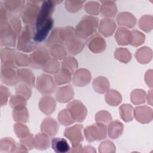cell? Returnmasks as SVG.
<instances>
[{"instance_id": "cell-22", "label": "cell", "mask_w": 153, "mask_h": 153, "mask_svg": "<svg viewBox=\"0 0 153 153\" xmlns=\"http://www.w3.org/2000/svg\"><path fill=\"white\" fill-rule=\"evenodd\" d=\"M117 20L118 25L126 28L133 27L136 22V17L132 14L127 12H122L118 14Z\"/></svg>"}, {"instance_id": "cell-33", "label": "cell", "mask_w": 153, "mask_h": 153, "mask_svg": "<svg viewBox=\"0 0 153 153\" xmlns=\"http://www.w3.org/2000/svg\"><path fill=\"white\" fill-rule=\"evenodd\" d=\"M49 137L44 133H37L35 136V147L40 150L47 149L50 146Z\"/></svg>"}, {"instance_id": "cell-18", "label": "cell", "mask_w": 153, "mask_h": 153, "mask_svg": "<svg viewBox=\"0 0 153 153\" xmlns=\"http://www.w3.org/2000/svg\"><path fill=\"white\" fill-rule=\"evenodd\" d=\"M74 88L71 85H66L57 88L56 92L57 100L61 103H66L74 97Z\"/></svg>"}, {"instance_id": "cell-50", "label": "cell", "mask_w": 153, "mask_h": 153, "mask_svg": "<svg viewBox=\"0 0 153 153\" xmlns=\"http://www.w3.org/2000/svg\"><path fill=\"white\" fill-rule=\"evenodd\" d=\"M15 63L17 66H27L29 65V57L22 53L16 52L15 56Z\"/></svg>"}, {"instance_id": "cell-49", "label": "cell", "mask_w": 153, "mask_h": 153, "mask_svg": "<svg viewBox=\"0 0 153 153\" xmlns=\"http://www.w3.org/2000/svg\"><path fill=\"white\" fill-rule=\"evenodd\" d=\"M85 11L91 15H98L100 10V4L96 1H88L85 4Z\"/></svg>"}, {"instance_id": "cell-45", "label": "cell", "mask_w": 153, "mask_h": 153, "mask_svg": "<svg viewBox=\"0 0 153 153\" xmlns=\"http://www.w3.org/2000/svg\"><path fill=\"white\" fill-rule=\"evenodd\" d=\"M152 18L151 16H142L139 22V27L145 31L149 32L152 29Z\"/></svg>"}, {"instance_id": "cell-28", "label": "cell", "mask_w": 153, "mask_h": 153, "mask_svg": "<svg viewBox=\"0 0 153 153\" xmlns=\"http://www.w3.org/2000/svg\"><path fill=\"white\" fill-rule=\"evenodd\" d=\"M115 39L119 45H126L130 43L131 38V31L126 28L120 27L115 35Z\"/></svg>"}, {"instance_id": "cell-43", "label": "cell", "mask_w": 153, "mask_h": 153, "mask_svg": "<svg viewBox=\"0 0 153 153\" xmlns=\"http://www.w3.org/2000/svg\"><path fill=\"white\" fill-rule=\"evenodd\" d=\"M26 100L27 99L25 97L17 94L16 95H13L11 97L9 103L11 107L13 109L24 107L26 105Z\"/></svg>"}, {"instance_id": "cell-44", "label": "cell", "mask_w": 153, "mask_h": 153, "mask_svg": "<svg viewBox=\"0 0 153 153\" xmlns=\"http://www.w3.org/2000/svg\"><path fill=\"white\" fill-rule=\"evenodd\" d=\"M146 93L142 90H135L131 93V101L135 105L141 104L145 102Z\"/></svg>"}, {"instance_id": "cell-5", "label": "cell", "mask_w": 153, "mask_h": 153, "mask_svg": "<svg viewBox=\"0 0 153 153\" xmlns=\"http://www.w3.org/2000/svg\"><path fill=\"white\" fill-rule=\"evenodd\" d=\"M40 1H26L20 13L21 18L26 25H31L35 27V23L39 11V4Z\"/></svg>"}, {"instance_id": "cell-16", "label": "cell", "mask_w": 153, "mask_h": 153, "mask_svg": "<svg viewBox=\"0 0 153 153\" xmlns=\"http://www.w3.org/2000/svg\"><path fill=\"white\" fill-rule=\"evenodd\" d=\"M91 78L89 71L86 69H79L74 72L72 81L78 87H84L90 82Z\"/></svg>"}, {"instance_id": "cell-3", "label": "cell", "mask_w": 153, "mask_h": 153, "mask_svg": "<svg viewBox=\"0 0 153 153\" xmlns=\"http://www.w3.org/2000/svg\"><path fill=\"white\" fill-rule=\"evenodd\" d=\"M98 21L97 18L93 16L83 17L75 29L76 35L81 39H85L92 36L96 31Z\"/></svg>"}, {"instance_id": "cell-1", "label": "cell", "mask_w": 153, "mask_h": 153, "mask_svg": "<svg viewBox=\"0 0 153 153\" xmlns=\"http://www.w3.org/2000/svg\"><path fill=\"white\" fill-rule=\"evenodd\" d=\"M35 27L31 25H25L18 36L17 49L20 51L29 53L33 51L38 44L35 41Z\"/></svg>"}, {"instance_id": "cell-20", "label": "cell", "mask_w": 153, "mask_h": 153, "mask_svg": "<svg viewBox=\"0 0 153 153\" xmlns=\"http://www.w3.org/2000/svg\"><path fill=\"white\" fill-rule=\"evenodd\" d=\"M39 108L44 114L50 115L55 109L56 101L51 96H44L39 100Z\"/></svg>"}, {"instance_id": "cell-55", "label": "cell", "mask_w": 153, "mask_h": 153, "mask_svg": "<svg viewBox=\"0 0 153 153\" xmlns=\"http://www.w3.org/2000/svg\"><path fill=\"white\" fill-rule=\"evenodd\" d=\"M20 143L25 146L27 149H32L35 146V138L33 135L30 133L28 136L20 139Z\"/></svg>"}, {"instance_id": "cell-34", "label": "cell", "mask_w": 153, "mask_h": 153, "mask_svg": "<svg viewBox=\"0 0 153 153\" xmlns=\"http://www.w3.org/2000/svg\"><path fill=\"white\" fill-rule=\"evenodd\" d=\"M17 143L11 137H4L0 141L1 152H14Z\"/></svg>"}, {"instance_id": "cell-38", "label": "cell", "mask_w": 153, "mask_h": 153, "mask_svg": "<svg viewBox=\"0 0 153 153\" xmlns=\"http://www.w3.org/2000/svg\"><path fill=\"white\" fill-rule=\"evenodd\" d=\"M50 54L57 60H63L66 57L67 51L63 44H55L50 47Z\"/></svg>"}, {"instance_id": "cell-8", "label": "cell", "mask_w": 153, "mask_h": 153, "mask_svg": "<svg viewBox=\"0 0 153 153\" xmlns=\"http://www.w3.org/2000/svg\"><path fill=\"white\" fill-rule=\"evenodd\" d=\"M84 132L88 142L100 140L106 137V126L103 123L97 122L85 127Z\"/></svg>"}, {"instance_id": "cell-30", "label": "cell", "mask_w": 153, "mask_h": 153, "mask_svg": "<svg viewBox=\"0 0 153 153\" xmlns=\"http://www.w3.org/2000/svg\"><path fill=\"white\" fill-rule=\"evenodd\" d=\"M72 74L66 69H59L55 74L54 79L56 84L62 85L69 83L71 81Z\"/></svg>"}, {"instance_id": "cell-25", "label": "cell", "mask_w": 153, "mask_h": 153, "mask_svg": "<svg viewBox=\"0 0 153 153\" xmlns=\"http://www.w3.org/2000/svg\"><path fill=\"white\" fill-rule=\"evenodd\" d=\"M51 148L57 153H66L70 151L67 140L61 137H54L51 140Z\"/></svg>"}, {"instance_id": "cell-24", "label": "cell", "mask_w": 153, "mask_h": 153, "mask_svg": "<svg viewBox=\"0 0 153 153\" xmlns=\"http://www.w3.org/2000/svg\"><path fill=\"white\" fill-rule=\"evenodd\" d=\"M53 23H54V20L53 19L50 22H48L47 24L43 25L38 29L35 30L34 38H35V41L37 44L42 42L43 41H44L47 38L50 31L51 30L53 26Z\"/></svg>"}, {"instance_id": "cell-17", "label": "cell", "mask_w": 153, "mask_h": 153, "mask_svg": "<svg viewBox=\"0 0 153 153\" xmlns=\"http://www.w3.org/2000/svg\"><path fill=\"white\" fill-rule=\"evenodd\" d=\"M59 130V124L53 118L48 117L44 120L41 125V130L50 137L56 134Z\"/></svg>"}, {"instance_id": "cell-32", "label": "cell", "mask_w": 153, "mask_h": 153, "mask_svg": "<svg viewBox=\"0 0 153 153\" xmlns=\"http://www.w3.org/2000/svg\"><path fill=\"white\" fill-rule=\"evenodd\" d=\"M93 85L94 90L101 94L106 92L109 87L108 80L103 76H99L95 78L93 81Z\"/></svg>"}, {"instance_id": "cell-40", "label": "cell", "mask_w": 153, "mask_h": 153, "mask_svg": "<svg viewBox=\"0 0 153 153\" xmlns=\"http://www.w3.org/2000/svg\"><path fill=\"white\" fill-rule=\"evenodd\" d=\"M115 57L122 63H128L131 58L130 52L126 48H119L116 50L114 53Z\"/></svg>"}, {"instance_id": "cell-14", "label": "cell", "mask_w": 153, "mask_h": 153, "mask_svg": "<svg viewBox=\"0 0 153 153\" xmlns=\"http://www.w3.org/2000/svg\"><path fill=\"white\" fill-rule=\"evenodd\" d=\"M16 51L14 48L5 47L1 49V66L11 67L16 68L15 63V56Z\"/></svg>"}, {"instance_id": "cell-2", "label": "cell", "mask_w": 153, "mask_h": 153, "mask_svg": "<svg viewBox=\"0 0 153 153\" xmlns=\"http://www.w3.org/2000/svg\"><path fill=\"white\" fill-rule=\"evenodd\" d=\"M62 31L67 51L73 55L79 53L84 47V43L76 35L75 29L72 26H66L62 28Z\"/></svg>"}, {"instance_id": "cell-29", "label": "cell", "mask_w": 153, "mask_h": 153, "mask_svg": "<svg viewBox=\"0 0 153 153\" xmlns=\"http://www.w3.org/2000/svg\"><path fill=\"white\" fill-rule=\"evenodd\" d=\"M25 1H5L2 3L7 11L11 14H19L25 4Z\"/></svg>"}, {"instance_id": "cell-26", "label": "cell", "mask_w": 153, "mask_h": 153, "mask_svg": "<svg viewBox=\"0 0 153 153\" xmlns=\"http://www.w3.org/2000/svg\"><path fill=\"white\" fill-rule=\"evenodd\" d=\"M100 13L102 15L106 17H114L117 13V8L114 1H101Z\"/></svg>"}, {"instance_id": "cell-31", "label": "cell", "mask_w": 153, "mask_h": 153, "mask_svg": "<svg viewBox=\"0 0 153 153\" xmlns=\"http://www.w3.org/2000/svg\"><path fill=\"white\" fill-rule=\"evenodd\" d=\"M27 109L24 106L13 109V117L15 121L21 123H26L29 119Z\"/></svg>"}, {"instance_id": "cell-37", "label": "cell", "mask_w": 153, "mask_h": 153, "mask_svg": "<svg viewBox=\"0 0 153 153\" xmlns=\"http://www.w3.org/2000/svg\"><path fill=\"white\" fill-rule=\"evenodd\" d=\"M60 67V63L57 59L52 56H50L42 69L44 72L48 74H55Z\"/></svg>"}, {"instance_id": "cell-4", "label": "cell", "mask_w": 153, "mask_h": 153, "mask_svg": "<svg viewBox=\"0 0 153 153\" xmlns=\"http://www.w3.org/2000/svg\"><path fill=\"white\" fill-rule=\"evenodd\" d=\"M62 2V1L52 0H46L42 2L35 23V30L38 29L53 19L51 15L54 11L55 6Z\"/></svg>"}, {"instance_id": "cell-51", "label": "cell", "mask_w": 153, "mask_h": 153, "mask_svg": "<svg viewBox=\"0 0 153 153\" xmlns=\"http://www.w3.org/2000/svg\"><path fill=\"white\" fill-rule=\"evenodd\" d=\"M16 94L25 97L27 100L29 99L31 96V89L28 85L20 83L16 88Z\"/></svg>"}, {"instance_id": "cell-53", "label": "cell", "mask_w": 153, "mask_h": 153, "mask_svg": "<svg viewBox=\"0 0 153 153\" xmlns=\"http://www.w3.org/2000/svg\"><path fill=\"white\" fill-rule=\"evenodd\" d=\"M95 119L97 122L106 123L109 122L112 120V117L108 112L102 111L98 112L96 114L95 116Z\"/></svg>"}, {"instance_id": "cell-35", "label": "cell", "mask_w": 153, "mask_h": 153, "mask_svg": "<svg viewBox=\"0 0 153 153\" xmlns=\"http://www.w3.org/2000/svg\"><path fill=\"white\" fill-rule=\"evenodd\" d=\"M136 58L140 63H147L152 59V51L146 47L138 49L136 53Z\"/></svg>"}, {"instance_id": "cell-19", "label": "cell", "mask_w": 153, "mask_h": 153, "mask_svg": "<svg viewBox=\"0 0 153 153\" xmlns=\"http://www.w3.org/2000/svg\"><path fill=\"white\" fill-rule=\"evenodd\" d=\"M17 74L19 81L28 85L30 87H33L35 85V76L32 71L27 68L19 69L17 70Z\"/></svg>"}, {"instance_id": "cell-48", "label": "cell", "mask_w": 153, "mask_h": 153, "mask_svg": "<svg viewBox=\"0 0 153 153\" xmlns=\"http://www.w3.org/2000/svg\"><path fill=\"white\" fill-rule=\"evenodd\" d=\"M84 2L85 1H66L65 5L68 11L75 13L80 10Z\"/></svg>"}, {"instance_id": "cell-27", "label": "cell", "mask_w": 153, "mask_h": 153, "mask_svg": "<svg viewBox=\"0 0 153 153\" xmlns=\"http://www.w3.org/2000/svg\"><path fill=\"white\" fill-rule=\"evenodd\" d=\"M123 124L119 121H113L108 126V136L111 139H115L119 137L123 131Z\"/></svg>"}, {"instance_id": "cell-12", "label": "cell", "mask_w": 153, "mask_h": 153, "mask_svg": "<svg viewBox=\"0 0 153 153\" xmlns=\"http://www.w3.org/2000/svg\"><path fill=\"white\" fill-rule=\"evenodd\" d=\"M1 80L5 85L9 86L16 85L19 81L17 71L13 68L1 66Z\"/></svg>"}, {"instance_id": "cell-9", "label": "cell", "mask_w": 153, "mask_h": 153, "mask_svg": "<svg viewBox=\"0 0 153 153\" xmlns=\"http://www.w3.org/2000/svg\"><path fill=\"white\" fill-rule=\"evenodd\" d=\"M36 87L41 93L50 94L56 91V84L51 76L42 74L37 78Z\"/></svg>"}, {"instance_id": "cell-54", "label": "cell", "mask_w": 153, "mask_h": 153, "mask_svg": "<svg viewBox=\"0 0 153 153\" xmlns=\"http://www.w3.org/2000/svg\"><path fill=\"white\" fill-rule=\"evenodd\" d=\"M99 152H115V146L113 143L110 140H106L101 143L99 147Z\"/></svg>"}, {"instance_id": "cell-13", "label": "cell", "mask_w": 153, "mask_h": 153, "mask_svg": "<svg viewBox=\"0 0 153 153\" xmlns=\"http://www.w3.org/2000/svg\"><path fill=\"white\" fill-rule=\"evenodd\" d=\"M83 128L82 124H76L67 128L64 131V136L72 143V145L81 143L84 140L81 130Z\"/></svg>"}, {"instance_id": "cell-46", "label": "cell", "mask_w": 153, "mask_h": 153, "mask_svg": "<svg viewBox=\"0 0 153 153\" xmlns=\"http://www.w3.org/2000/svg\"><path fill=\"white\" fill-rule=\"evenodd\" d=\"M14 131L16 136L21 139L26 137L30 134L28 127L21 123H18L14 124Z\"/></svg>"}, {"instance_id": "cell-15", "label": "cell", "mask_w": 153, "mask_h": 153, "mask_svg": "<svg viewBox=\"0 0 153 153\" xmlns=\"http://www.w3.org/2000/svg\"><path fill=\"white\" fill-rule=\"evenodd\" d=\"M134 117L136 120L141 123H148L152 120V109L146 106H136L133 111Z\"/></svg>"}, {"instance_id": "cell-52", "label": "cell", "mask_w": 153, "mask_h": 153, "mask_svg": "<svg viewBox=\"0 0 153 153\" xmlns=\"http://www.w3.org/2000/svg\"><path fill=\"white\" fill-rule=\"evenodd\" d=\"M10 92L8 88L2 85L0 87V104L1 106L7 105L8 97L10 96Z\"/></svg>"}, {"instance_id": "cell-36", "label": "cell", "mask_w": 153, "mask_h": 153, "mask_svg": "<svg viewBox=\"0 0 153 153\" xmlns=\"http://www.w3.org/2000/svg\"><path fill=\"white\" fill-rule=\"evenodd\" d=\"M105 99L106 103L109 105L117 106L121 103L122 97L121 94L117 91L111 89L107 91V93L105 96Z\"/></svg>"}, {"instance_id": "cell-10", "label": "cell", "mask_w": 153, "mask_h": 153, "mask_svg": "<svg viewBox=\"0 0 153 153\" xmlns=\"http://www.w3.org/2000/svg\"><path fill=\"white\" fill-rule=\"evenodd\" d=\"M66 109L69 111L75 122H82L87 115V109L84 104L78 100H74L69 102Z\"/></svg>"}, {"instance_id": "cell-23", "label": "cell", "mask_w": 153, "mask_h": 153, "mask_svg": "<svg viewBox=\"0 0 153 153\" xmlns=\"http://www.w3.org/2000/svg\"><path fill=\"white\" fill-rule=\"evenodd\" d=\"M64 44V38L63 35L62 27H56L52 30L51 34L45 41L47 47H51L55 44Z\"/></svg>"}, {"instance_id": "cell-7", "label": "cell", "mask_w": 153, "mask_h": 153, "mask_svg": "<svg viewBox=\"0 0 153 153\" xmlns=\"http://www.w3.org/2000/svg\"><path fill=\"white\" fill-rule=\"evenodd\" d=\"M49 57L48 50L44 46L38 45L29 57V65L34 69H42Z\"/></svg>"}, {"instance_id": "cell-21", "label": "cell", "mask_w": 153, "mask_h": 153, "mask_svg": "<svg viewBox=\"0 0 153 153\" xmlns=\"http://www.w3.org/2000/svg\"><path fill=\"white\" fill-rule=\"evenodd\" d=\"M116 27V23L113 19H103L100 22L99 30L103 36H109L114 33Z\"/></svg>"}, {"instance_id": "cell-39", "label": "cell", "mask_w": 153, "mask_h": 153, "mask_svg": "<svg viewBox=\"0 0 153 153\" xmlns=\"http://www.w3.org/2000/svg\"><path fill=\"white\" fill-rule=\"evenodd\" d=\"M133 107L128 104H124L119 108L121 118L126 122L130 121L133 120Z\"/></svg>"}, {"instance_id": "cell-11", "label": "cell", "mask_w": 153, "mask_h": 153, "mask_svg": "<svg viewBox=\"0 0 153 153\" xmlns=\"http://www.w3.org/2000/svg\"><path fill=\"white\" fill-rule=\"evenodd\" d=\"M87 45L89 50L94 53H102L106 48V42L105 39L97 33H95L88 38Z\"/></svg>"}, {"instance_id": "cell-41", "label": "cell", "mask_w": 153, "mask_h": 153, "mask_svg": "<svg viewBox=\"0 0 153 153\" xmlns=\"http://www.w3.org/2000/svg\"><path fill=\"white\" fill-rule=\"evenodd\" d=\"M62 67L69 71L71 74H74L78 67L77 60L72 56L66 57L62 63Z\"/></svg>"}, {"instance_id": "cell-42", "label": "cell", "mask_w": 153, "mask_h": 153, "mask_svg": "<svg viewBox=\"0 0 153 153\" xmlns=\"http://www.w3.org/2000/svg\"><path fill=\"white\" fill-rule=\"evenodd\" d=\"M58 120L61 124L65 126H69L75 122L67 109H63L59 112L58 115Z\"/></svg>"}, {"instance_id": "cell-6", "label": "cell", "mask_w": 153, "mask_h": 153, "mask_svg": "<svg viewBox=\"0 0 153 153\" xmlns=\"http://www.w3.org/2000/svg\"><path fill=\"white\" fill-rule=\"evenodd\" d=\"M18 37L8 20L0 21V45L5 47H14Z\"/></svg>"}, {"instance_id": "cell-47", "label": "cell", "mask_w": 153, "mask_h": 153, "mask_svg": "<svg viewBox=\"0 0 153 153\" xmlns=\"http://www.w3.org/2000/svg\"><path fill=\"white\" fill-rule=\"evenodd\" d=\"M131 38L130 44L131 45L137 47L141 45L145 41V36L140 32L136 30H133L131 31Z\"/></svg>"}]
</instances>
